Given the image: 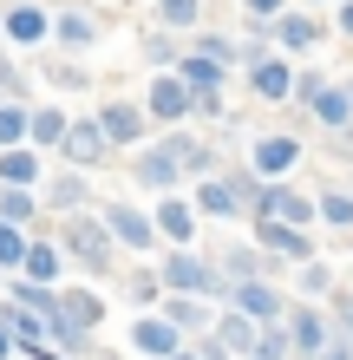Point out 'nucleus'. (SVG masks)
Here are the masks:
<instances>
[{
    "mask_svg": "<svg viewBox=\"0 0 353 360\" xmlns=\"http://www.w3.org/2000/svg\"><path fill=\"white\" fill-rule=\"evenodd\" d=\"M295 158H301L295 138H262V144H255V171H288Z\"/></svg>",
    "mask_w": 353,
    "mask_h": 360,
    "instance_id": "obj_23",
    "label": "nucleus"
},
{
    "mask_svg": "<svg viewBox=\"0 0 353 360\" xmlns=\"http://www.w3.org/2000/svg\"><path fill=\"white\" fill-rule=\"evenodd\" d=\"M321 217H327V223H353V203H347V197H327Z\"/></svg>",
    "mask_w": 353,
    "mask_h": 360,
    "instance_id": "obj_32",
    "label": "nucleus"
},
{
    "mask_svg": "<svg viewBox=\"0 0 353 360\" xmlns=\"http://www.w3.org/2000/svg\"><path fill=\"white\" fill-rule=\"evenodd\" d=\"M112 229V243H124V249H151V236H157V223L144 217V210H131V203H105V217H98Z\"/></svg>",
    "mask_w": 353,
    "mask_h": 360,
    "instance_id": "obj_4",
    "label": "nucleus"
},
{
    "mask_svg": "<svg viewBox=\"0 0 353 360\" xmlns=\"http://www.w3.org/2000/svg\"><path fill=\"white\" fill-rule=\"evenodd\" d=\"M210 334H216V341H222V354H242V360H248V354H255V341H262V328H255V321H248V314H236V308H229V314H222V321H210Z\"/></svg>",
    "mask_w": 353,
    "mask_h": 360,
    "instance_id": "obj_11",
    "label": "nucleus"
},
{
    "mask_svg": "<svg viewBox=\"0 0 353 360\" xmlns=\"http://www.w3.org/2000/svg\"><path fill=\"white\" fill-rule=\"evenodd\" d=\"M20 262H27V229L0 223V275H20Z\"/></svg>",
    "mask_w": 353,
    "mask_h": 360,
    "instance_id": "obj_26",
    "label": "nucleus"
},
{
    "mask_svg": "<svg viewBox=\"0 0 353 360\" xmlns=\"http://www.w3.org/2000/svg\"><path fill=\"white\" fill-rule=\"evenodd\" d=\"M157 229H164L171 243H190V229H197V210H190V203H177V197H164V203H157Z\"/></svg>",
    "mask_w": 353,
    "mask_h": 360,
    "instance_id": "obj_20",
    "label": "nucleus"
},
{
    "mask_svg": "<svg viewBox=\"0 0 353 360\" xmlns=\"http://www.w3.org/2000/svg\"><path fill=\"white\" fill-rule=\"evenodd\" d=\"M157 13L171 20V27H190V20L203 13V0H157Z\"/></svg>",
    "mask_w": 353,
    "mask_h": 360,
    "instance_id": "obj_31",
    "label": "nucleus"
},
{
    "mask_svg": "<svg viewBox=\"0 0 353 360\" xmlns=\"http://www.w3.org/2000/svg\"><path fill=\"white\" fill-rule=\"evenodd\" d=\"M288 347H295V354H321V347H327V321H321L314 308L288 314Z\"/></svg>",
    "mask_w": 353,
    "mask_h": 360,
    "instance_id": "obj_17",
    "label": "nucleus"
},
{
    "mask_svg": "<svg viewBox=\"0 0 353 360\" xmlns=\"http://www.w3.org/2000/svg\"><path fill=\"white\" fill-rule=\"evenodd\" d=\"M177 79H183V86H190V98L197 105H216V86H222V66H216V59H183V66H177Z\"/></svg>",
    "mask_w": 353,
    "mask_h": 360,
    "instance_id": "obj_14",
    "label": "nucleus"
},
{
    "mask_svg": "<svg viewBox=\"0 0 353 360\" xmlns=\"http://www.w3.org/2000/svg\"><path fill=\"white\" fill-rule=\"evenodd\" d=\"M53 39H59L66 53H86L92 39H98V20H92V13H79V7H66V13L53 20Z\"/></svg>",
    "mask_w": 353,
    "mask_h": 360,
    "instance_id": "obj_15",
    "label": "nucleus"
},
{
    "mask_svg": "<svg viewBox=\"0 0 353 360\" xmlns=\"http://www.w3.org/2000/svg\"><path fill=\"white\" fill-rule=\"evenodd\" d=\"M164 321H171L177 334H203V328H210V308H203V302H190V295H177V302L164 308Z\"/></svg>",
    "mask_w": 353,
    "mask_h": 360,
    "instance_id": "obj_22",
    "label": "nucleus"
},
{
    "mask_svg": "<svg viewBox=\"0 0 353 360\" xmlns=\"http://www.w3.org/2000/svg\"><path fill=\"white\" fill-rule=\"evenodd\" d=\"M190 105H197V98H190V86L164 72L157 86H151V105H144V112H151V118H183V112H190Z\"/></svg>",
    "mask_w": 353,
    "mask_h": 360,
    "instance_id": "obj_16",
    "label": "nucleus"
},
{
    "mask_svg": "<svg viewBox=\"0 0 353 360\" xmlns=\"http://www.w3.org/2000/svg\"><path fill=\"white\" fill-rule=\"evenodd\" d=\"M171 360H197V354H190V347H183V354H171Z\"/></svg>",
    "mask_w": 353,
    "mask_h": 360,
    "instance_id": "obj_40",
    "label": "nucleus"
},
{
    "mask_svg": "<svg viewBox=\"0 0 353 360\" xmlns=\"http://www.w3.org/2000/svg\"><path fill=\"white\" fill-rule=\"evenodd\" d=\"M59 151H66V164H98L112 151V138L98 131V118H72L66 124V144H59Z\"/></svg>",
    "mask_w": 353,
    "mask_h": 360,
    "instance_id": "obj_5",
    "label": "nucleus"
},
{
    "mask_svg": "<svg viewBox=\"0 0 353 360\" xmlns=\"http://www.w3.org/2000/svg\"><path fill=\"white\" fill-rule=\"evenodd\" d=\"M164 282H157V275H131V302H151V295H157Z\"/></svg>",
    "mask_w": 353,
    "mask_h": 360,
    "instance_id": "obj_33",
    "label": "nucleus"
},
{
    "mask_svg": "<svg viewBox=\"0 0 353 360\" xmlns=\"http://www.w3.org/2000/svg\"><path fill=\"white\" fill-rule=\"evenodd\" d=\"M340 328H347V334H353V302H340Z\"/></svg>",
    "mask_w": 353,
    "mask_h": 360,
    "instance_id": "obj_38",
    "label": "nucleus"
},
{
    "mask_svg": "<svg viewBox=\"0 0 353 360\" xmlns=\"http://www.w3.org/2000/svg\"><path fill=\"white\" fill-rule=\"evenodd\" d=\"M340 27H347V33H353V7H347V13H340Z\"/></svg>",
    "mask_w": 353,
    "mask_h": 360,
    "instance_id": "obj_39",
    "label": "nucleus"
},
{
    "mask_svg": "<svg viewBox=\"0 0 353 360\" xmlns=\"http://www.w3.org/2000/svg\"><path fill=\"white\" fill-rule=\"evenodd\" d=\"M157 282L171 288V295H216L222 288V269H210L203 256H190V249H177V256H164Z\"/></svg>",
    "mask_w": 353,
    "mask_h": 360,
    "instance_id": "obj_2",
    "label": "nucleus"
},
{
    "mask_svg": "<svg viewBox=\"0 0 353 360\" xmlns=\"http://www.w3.org/2000/svg\"><path fill=\"white\" fill-rule=\"evenodd\" d=\"M255 92L262 98H288L295 79H288V66H275V59H255Z\"/></svg>",
    "mask_w": 353,
    "mask_h": 360,
    "instance_id": "obj_25",
    "label": "nucleus"
},
{
    "mask_svg": "<svg viewBox=\"0 0 353 360\" xmlns=\"http://www.w3.org/2000/svg\"><path fill=\"white\" fill-rule=\"evenodd\" d=\"M281 7V0H248V13H275Z\"/></svg>",
    "mask_w": 353,
    "mask_h": 360,
    "instance_id": "obj_36",
    "label": "nucleus"
},
{
    "mask_svg": "<svg viewBox=\"0 0 353 360\" xmlns=\"http://www.w3.org/2000/svg\"><path fill=\"white\" fill-rule=\"evenodd\" d=\"M242 197H248V184H203V190H197V203L210 210V217H236Z\"/></svg>",
    "mask_w": 353,
    "mask_h": 360,
    "instance_id": "obj_21",
    "label": "nucleus"
},
{
    "mask_svg": "<svg viewBox=\"0 0 353 360\" xmlns=\"http://www.w3.org/2000/svg\"><path fill=\"white\" fill-rule=\"evenodd\" d=\"M86 197H92L86 177H79V171H59V177H46V197H39V203H53L59 217H79V210H86Z\"/></svg>",
    "mask_w": 353,
    "mask_h": 360,
    "instance_id": "obj_13",
    "label": "nucleus"
},
{
    "mask_svg": "<svg viewBox=\"0 0 353 360\" xmlns=\"http://www.w3.org/2000/svg\"><path fill=\"white\" fill-rule=\"evenodd\" d=\"M295 347H288V328H262V341H255V354L248 360H288Z\"/></svg>",
    "mask_w": 353,
    "mask_h": 360,
    "instance_id": "obj_30",
    "label": "nucleus"
},
{
    "mask_svg": "<svg viewBox=\"0 0 353 360\" xmlns=\"http://www.w3.org/2000/svg\"><path fill=\"white\" fill-rule=\"evenodd\" d=\"M98 131H105L112 144H138L144 138V112H138V105H124V98H112L105 112H98Z\"/></svg>",
    "mask_w": 353,
    "mask_h": 360,
    "instance_id": "obj_12",
    "label": "nucleus"
},
{
    "mask_svg": "<svg viewBox=\"0 0 353 360\" xmlns=\"http://www.w3.org/2000/svg\"><path fill=\"white\" fill-rule=\"evenodd\" d=\"M66 112L59 105H39V112H27V151H59L66 144Z\"/></svg>",
    "mask_w": 353,
    "mask_h": 360,
    "instance_id": "obj_7",
    "label": "nucleus"
},
{
    "mask_svg": "<svg viewBox=\"0 0 353 360\" xmlns=\"http://www.w3.org/2000/svg\"><path fill=\"white\" fill-rule=\"evenodd\" d=\"M197 360H229V354H222V341H216V334H210V341H203V347H190Z\"/></svg>",
    "mask_w": 353,
    "mask_h": 360,
    "instance_id": "obj_35",
    "label": "nucleus"
},
{
    "mask_svg": "<svg viewBox=\"0 0 353 360\" xmlns=\"http://www.w3.org/2000/svg\"><path fill=\"white\" fill-rule=\"evenodd\" d=\"M314 112H321L327 124H347V92H334V86H314Z\"/></svg>",
    "mask_w": 353,
    "mask_h": 360,
    "instance_id": "obj_29",
    "label": "nucleus"
},
{
    "mask_svg": "<svg viewBox=\"0 0 353 360\" xmlns=\"http://www.w3.org/2000/svg\"><path fill=\"white\" fill-rule=\"evenodd\" d=\"M39 177H46V164H39V151H27V144L0 151V184H7V190H39Z\"/></svg>",
    "mask_w": 353,
    "mask_h": 360,
    "instance_id": "obj_9",
    "label": "nucleus"
},
{
    "mask_svg": "<svg viewBox=\"0 0 353 360\" xmlns=\"http://www.w3.org/2000/svg\"><path fill=\"white\" fill-rule=\"evenodd\" d=\"M59 269H66V256H59V243H27V262H20V282L33 288H53Z\"/></svg>",
    "mask_w": 353,
    "mask_h": 360,
    "instance_id": "obj_10",
    "label": "nucleus"
},
{
    "mask_svg": "<svg viewBox=\"0 0 353 360\" xmlns=\"http://www.w3.org/2000/svg\"><path fill=\"white\" fill-rule=\"evenodd\" d=\"M0 360H13V334L7 328H0Z\"/></svg>",
    "mask_w": 353,
    "mask_h": 360,
    "instance_id": "obj_37",
    "label": "nucleus"
},
{
    "mask_svg": "<svg viewBox=\"0 0 353 360\" xmlns=\"http://www.w3.org/2000/svg\"><path fill=\"white\" fill-rule=\"evenodd\" d=\"M314 20H307V13H281V46H314Z\"/></svg>",
    "mask_w": 353,
    "mask_h": 360,
    "instance_id": "obj_28",
    "label": "nucleus"
},
{
    "mask_svg": "<svg viewBox=\"0 0 353 360\" xmlns=\"http://www.w3.org/2000/svg\"><path fill=\"white\" fill-rule=\"evenodd\" d=\"M314 360H353V341H327V347H321Z\"/></svg>",
    "mask_w": 353,
    "mask_h": 360,
    "instance_id": "obj_34",
    "label": "nucleus"
},
{
    "mask_svg": "<svg viewBox=\"0 0 353 360\" xmlns=\"http://www.w3.org/2000/svg\"><path fill=\"white\" fill-rule=\"evenodd\" d=\"M262 243L275 249V256H295V262L307 256V243H301V236H295V229H288V223H262Z\"/></svg>",
    "mask_w": 353,
    "mask_h": 360,
    "instance_id": "obj_27",
    "label": "nucleus"
},
{
    "mask_svg": "<svg viewBox=\"0 0 353 360\" xmlns=\"http://www.w3.org/2000/svg\"><path fill=\"white\" fill-rule=\"evenodd\" d=\"M33 217H39V190H7V184H0V223L27 229Z\"/></svg>",
    "mask_w": 353,
    "mask_h": 360,
    "instance_id": "obj_19",
    "label": "nucleus"
},
{
    "mask_svg": "<svg viewBox=\"0 0 353 360\" xmlns=\"http://www.w3.org/2000/svg\"><path fill=\"white\" fill-rule=\"evenodd\" d=\"M131 347H138V354H151V360H171V354H183V334L164 321V314H144V321L131 328Z\"/></svg>",
    "mask_w": 353,
    "mask_h": 360,
    "instance_id": "obj_6",
    "label": "nucleus"
},
{
    "mask_svg": "<svg viewBox=\"0 0 353 360\" xmlns=\"http://www.w3.org/2000/svg\"><path fill=\"white\" fill-rule=\"evenodd\" d=\"M53 33V20L39 0H13L7 13H0V39H13V46H39V39Z\"/></svg>",
    "mask_w": 353,
    "mask_h": 360,
    "instance_id": "obj_3",
    "label": "nucleus"
},
{
    "mask_svg": "<svg viewBox=\"0 0 353 360\" xmlns=\"http://www.w3.org/2000/svg\"><path fill=\"white\" fill-rule=\"evenodd\" d=\"M13 144H27V105L0 98V151H13Z\"/></svg>",
    "mask_w": 353,
    "mask_h": 360,
    "instance_id": "obj_24",
    "label": "nucleus"
},
{
    "mask_svg": "<svg viewBox=\"0 0 353 360\" xmlns=\"http://www.w3.org/2000/svg\"><path fill=\"white\" fill-rule=\"evenodd\" d=\"M177 144H157V151H144L138 158V184H151V190H164V184H177Z\"/></svg>",
    "mask_w": 353,
    "mask_h": 360,
    "instance_id": "obj_18",
    "label": "nucleus"
},
{
    "mask_svg": "<svg viewBox=\"0 0 353 360\" xmlns=\"http://www.w3.org/2000/svg\"><path fill=\"white\" fill-rule=\"evenodd\" d=\"M59 249H72V262H86L92 275L112 269V229L92 223L86 210H79V217H66V236H59Z\"/></svg>",
    "mask_w": 353,
    "mask_h": 360,
    "instance_id": "obj_1",
    "label": "nucleus"
},
{
    "mask_svg": "<svg viewBox=\"0 0 353 360\" xmlns=\"http://www.w3.org/2000/svg\"><path fill=\"white\" fill-rule=\"evenodd\" d=\"M229 302H236V314H248V321H262V328H275V314H281V295L262 288V282H236Z\"/></svg>",
    "mask_w": 353,
    "mask_h": 360,
    "instance_id": "obj_8",
    "label": "nucleus"
}]
</instances>
